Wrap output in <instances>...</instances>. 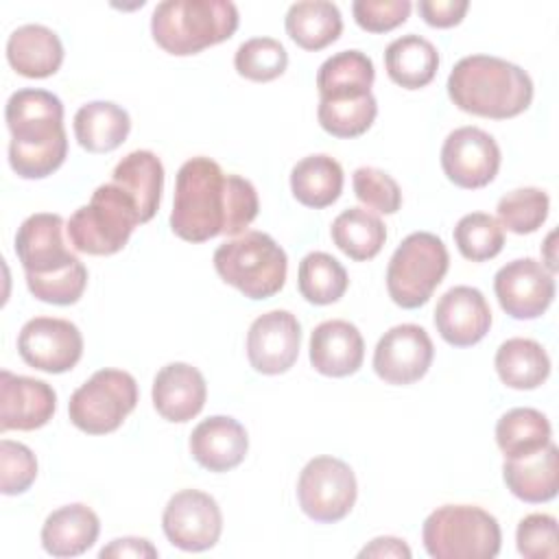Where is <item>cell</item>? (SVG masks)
Segmentation results:
<instances>
[{
  "mask_svg": "<svg viewBox=\"0 0 559 559\" xmlns=\"http://www.w3.org/2000/svg\"><path fill=\"white\" fill-rule=\"evenodd\" d=\"M258 210V192L249 179L225 175L214 159L199 155L177 173L170 229L186 242H205L221 234L240 236Z\"/></svg>",
  "mask_w": 559,
  "mask_h": 559,
  "instance_id": "6da1fadb",
  "label": "cell"
},
{
  "mask_svg": "<svg viewBox=\"0 0 559 559\" xmlns=\"http://www.w3.org/2000/svg\"><path fill=\"white\" fill-rule=\"evenodd\" d=\"M4 120L11 131L9 166L22 179L52 175L68 155L63 103L48 90L24 87L9 96Z\"/></svg>",
  "mask_w": 559,
  "mask_h": 559,
  "instance_id": "7a4b0ae2",
  "label": "cell"
},
{
  "mask_svg": "<svg viewBox=\"0 0 559 559\" xmlns=\"http://www.w3.org/2000/svg\"><path fill=\"white\" fill-rule=\"evenodd\" d=\"M445 87L461 111L491 120L515 118L533 100L528 72L493 55H469L456 61Z\"/></svg>",
  "mask_w": 559,
  "mask_h": 559,
  "instance_id": "3957f363",
  "label": "cell"
},
{
  "mask_svg": "<svg viewBox=\"0 0 559 559\" xmlns=\"http://www.w3.org/2000/svg\"><path fill=\"white\" fill-rule=\"evenodd\" d=\"M238 22L229 0H166L153 9L151 35L168 55L188 57L229 39Z\"/></svg>",
  "mask_w": 559,
  "mask_h": 559,
  "instance_id": "277c9868",
  "label": "cell"
},
{
  "mask_svg": "<svg viewBox=\"0 0 559 559\" xmlns=\"http://www.w3.org/2000/svg\"><path fill=\"white\" fill-rule=\"evenodd\" d=\"M218 277L249 299H269L284 288L286 251L264 231H245L214 251Z\"/></svg>",
  "mask_w": 559,
  "mask_h": 559,
  "instance_id": "5b68a950",
  "label": "cell"
},
{
  "mask_svg": "<svg viewBox=\"0 0 559 559\" xmlns=\"http://www.w3.org/2000/svg\"><path fill=\"white\" fill-rule=\"evenodd\" d=\"M421 542L432 559H493L502 533L498 520L476 504H443L424 520Z\"/></svg>",
  "mask_w": 559,
  "mask_h": 559,
  "instance_id": "8992f818",
  "label": "cell"
},
{
  "mask_svg": "<svg viewBox=\"0 0 559 559\" xmlns=\"http://www.w3.org/2000/svg\"><path fill=\"white\" fill-rule=\"evenodd\" d=\"M140 212L133 199L114 181L92 192L87 205H81L68 221L70 245L90 255H114L129 242L140 225Z\"/></svg>",
  "mask_w": 559,
  "mask_h": 559,
  "instance_id": "52a82bcc",
  "label": "cell"
},
{
  "mask_svg": "<svg viewBox=\"0 0 559 559\" xmlns=\"http://www.w3.org/2000/svg\"><path fill=\"white\" fill-rule=\"evenodd\" d=\"M450 269L443 240L430 231L408 234L393 251L386 266V290L404 310L424 306Z\"/></svg>",
  "mask_w": 559,
  "mask_h": 559,
  "instance_id": "ba28073f",
  "label": "cell"
},
{
  "mask_svg": "<svg viewBox=\"0 0 559 559\" xmlns=\"http://www.w3.org/2000/svg\"><path fill=\"white\" fill-rule=\"evenodd\" d=\"M138 404V382L122 369H98L68 402L70 421L87 435H109L122 426Z\"/></svg>",
  "mask_w": 559,
  "mask_h": 559,
  "instance_id": "9c48e42d",
  "label": "cell"
},
{
  "mask_svg": "<svg viewBox=\"0 0 559 559\" xmlns=\"http://www.w3.org/2000/svg\"><path fill=\"white\" fill-rule=\"evenodd\" d=\"M358 485L354 469L336 456L310 459L297 480L301 511L321 524L341 522L356 504Z\"/></svg>",
  "mask_w": 559,
  "mask_h": 559,
  "instance_id": "30bf717a",
  "label": "cell"
},
{
  "mask_svg": "<svg viewBox=\"0 0 559 559\" xmlns=\"http://www.w3.org/2000/svg\"><path fill=\"white\" fill-rule=\"evenodd\" d=\"M162 528L166 539L186 552H203L216 546L223 533L218 502L201 489H181L164 507Z\"/></svg>",
  "mask_w": 559,
  "mask_h": 559,
  "instance_id": "8fae6325",
  "label": "cell"
},
{
  "mask_svg": "<svg viewBox=\"0 0 559 559\" xmlns=\"http://www.w3.org/2000/svg\"><path fill=\"white\" fill-rule=\"evenodd\" d=\"M17 352L22 360L46 373H66L83 356L81 330L57 317L28 319L17 334Z\"/></svg>",
  "mask_w": 559,
  "mask_h": 559,
  "instance_id": "7c38bea8",
  "label": "cell"
},
{
  "mask_svg": "<svg viewBox=\"0 0 559 559\" xmlns=\"http://www.w3.org/2000/svg\"><path fill=\"white\" fill-rule=\"evenodd\" d=\"M500 159L498 142L478 127L454 129L441 146V168L445 177L463 190L491 183L500 170Z\"/></svg>",
  "mask_w": 559,
  "mask_h": 559,
  "instance_id": "4fadbf2b",
  "label": "cell"
},
{
  "mask_svg": "<svg viewBox=\"0 0 559 559\" xmlns=\"http://www.w3.org/2000/svg\"><path fill=\"white\" fill-rule=\"evenodd\" d=\"M435 358L428 332L415 323H400L386 330L373 349V371L386 384L404 386L421 380Z\"/></svg>",
  "mask_w": 559,
  "mask_h": 559,
  "instance_id": "5bb4252c",
  "label": "cell"
},
{
  "mask_svg": "<svg viewBox=\"0 0 559 559\" xmlns=\"http://www.w3.org/2000/svg\"><path fill=\"white\" fill-rule=\"evenodd\" d=\"M493 293L509 317L537 319L555 299V275L533 258H518L496 273Z\"/></svg>",
  "mask_w": 559,
  "mask_h": 559,
  "instance_id": "9a60e30c",
  "label": "cell"
},
{
  "mask_svg": "<svg viewBox=\"0 0 559 559\" xmlns=\"http://www.w3.org/2000/svg\"><path fill=\"white\" fill-rule=\"evenodd\" d=\"M301 347V325L288 310H269L260 314L247 332L249 365L264 376L288 371Z\"/></svg>",
  "mask_w": 559,
  "mask_h": 559,
  "instance_id": "2e32d148",
  "label": "cell"
},
{
  "mask_svg": "<svg viewBox=\"0 0 559 559\" xmlns=\"http://www.w3.org/2000/svg\"><path fill=\"white\" fill-rule=\"evenodd\" d=\"M66 223L59 214H31L15 234V255L24 275H52L79 262L63 240Z\"/></svg>",
  "mask_w": 559,
  "mask_h": 559,
  "instance_id": "e0dca14e",
  "label": "cell"
},
{
  "mask_svg": "<svg viewBox=\"0 0 559 559\" xmlns=\"http://www.w3.org/2000/svg\"><path fill=\"white\" fill-rule=\"evenodd\" d=\"M57 411L55 389L37 378L0 371V432L37 430Z\"/></svg>",
  "mask_w": 559,
  "mask_h": 559,
  "instance_id": "ac0fdd59",
  "label": "cell"
},
{
  "mask_svg": "<svg viewBox=\"0 0 559 559\" xmlns=\"http://www.w3.org/2000/svg\"><path fill=\"white\" fill-rule=\"evenodd\" d=\"M435 328L448 345L472 347L487 336L491 308L478 288L454 286L437 301Z\"/></svg>",
  "mask_w": 559,
  "mask_h": 559,
  "instance_id": "d6986e66",
  "label": "cell"
},
{
  "mask_svg": "<svg viewBox=\"0 0 559 559\" xmlns=\"http://www.w3.org/2000/svg\"><path fill=\"white\" fill-rule=\"evenodd\" d=\"M155 411L173 424H186L194 419L207 400V384L203 373L188 362L164 365L151 389Z\"/></svg>",
  "mask_w": 559,
  "mask_h": 559,
  "instance_id": "ffe728a7",
  "label": "cell"
},
{
  "mask_svg": "<svg viewBox=\"0 0 559 559\" xmlns=\"http://www.w3.org/2000/svg\"><path fill=\"white\" fill-rule=\"evenodd\" d=\"M190 454L207 472L238 467L249 450L245 426L229 415H212L199 421L190 435Z\"/></svg>",
  "mask_w": 559,
  "mask_h": 559,
  "instance_id": "44dd1931",
  "label": "cell"
},
{
  "mask_svg": "<svg viewBox=\"0 0 559 559\" xmlns=\"http://www.w3.org/2000/svg\"><path fill=\"white\" fill-rule=\"evenodd\" d=\"M365 341L360 330L345 319L319 323L310 334V365L328 378H345L362 367Z\"/></svg>",
  "mask_w": 559,
  "mask_h": 559,
  "instance_id": "7402d4cb",
  "label": "cell"
},
{
  "mask_svg": "<svg viewBox=\"0 0 559 559\" xmlns=\"http://www.w3.org/2000/svg\"><path fill=\"white\" fill-rule=\"evenodd\" d=\"M502 478L507 489L528 504H542L557 496L559 489V450L550 441L546 448L520 456L504 459Z\"/></svg>",
  "mask_w": 559,
  "mask_h": 559,
  "instance_id": "603a6c76",
  "label": "cell"
},
{
  "mask_svg": "<svg viewBox=\"0 0 559 559\" xmlns=\"http://www.w3.org/2000/svg\"><path fill=\"white\" fill-rule=\"evenodd\" d=\"M7 61L26 79H46L61 68L63 44L52 28L44 24H24L7 39Z\"/></svg>",
  "mask_w": 559,
  "mask_h": 559,
  "instance_id": "cb8c5ba5",
  "label": "cell"
},
{
  "mask_svg": "<svg viewBox=\"0 0 559 559\" xmlns=\"http://www.w3.org/2000/svg\"><path fill=\"white\" fill-rule=\"evenodd\" d=\"M100 533L98 515L81 502L55 509L41 526V546L52 557H76L90 550Z\"/></svg>",
  "mask_w": 559,
  "mask_h": 559,
  "instance_id": "d4e9b609",
  "label": "cell"
},
{
  "mask_svg": "<svg viewBox=\"0 0 559 559\" xmlns=\"http://www.w3.org/2000/svg\"><path fill=\"white\" fill-rule=\"evenodd\" d=\"M111 177L133 199L140 221L148 223L159 210L164 190V166L159 157L153 151H131L116 164Z\"/></svg>",
  "mask_w": 559,
  "mask_h": 559,
  "instance_id": "484cf974",
  "label": "cell"
},
{
  "mask_svg": "<svg viewBox=\"0 0 559 559\" xmlns=\"http://www.w3.org/2000/svg\"><path fill=\"white\" fill-rule=\"evenodd\" d=\"M72 127L81 148L87 153H109L127 140L131 118L124 107L111 100H92L79 107Z\"/></svg>",
  "mask_w": 559,
  "mask_h": 559,
  "instance_id": "4316f807",
  "label": "cell"
},
{
  "mask_svg": "<svg viewBox=\"0 0 559 559\" xmlns=\"http://www.w3.org/2000/svg\"><path fill=\"white\" fill-rule=\"evenodd\" d=\"M384 68L395 85L419 90L435 79L439 70V50L426 37L408 33L386 46Z\"/></svg>",
  "mask_w": 559,
  "mask_h": 559,
  "instance_id": "83f0119b",
  "label": "cell"
},
{
  "mask_svg": "<svg viewBox=\"0 0 559 559\" xmlns=\"http://www.w3.org/2000/svg\"><path fill=\"white\" fill-rule=\"evenodd\" d=\"M373 79L376 70L371 57L360 50H341L319 66V100H341L371 94Z\"/></svg>",
  "mask_w": 559,
  "mask_h": 559,
  "instance_id": "f1b7e54d",
  "label": "cell"
},
{
  "mask_svg": "<svg viewBox=\"0 0 559 559\" xmlns=\"http://www.w3.org/2000/svg\"><path fill=\"white\" fill-rule=\"evenodd\" d=\"M284 26L288 37L304 50H323L343 33V17L334 2L301 0L288 7Z\"/></svg>",
  "mask_w": 559,
  "mask_h": 559,
  "instance_id": "f546056e",
  "label": "cell"
},
{
  "mask_svg": "<svg viewBox=\"0 0 559 559\" xmlns=\"http://www.w3.org/2000/svg\"><path fill=\"white\" fill-rule=\"evenodd\" d=\"M498 378L509 389L531 391L542 386L550 376V358L533 338H507L493 358Z\"/></svg>",
  "mask_w": 559,
  "mask_h": 559,
  "instance_id": "4dcf8cb0",
  "label": "cell"
},
{
  "mask_svg": "<svg viewBox=\"0 0 559 559\" xmlns=\"http://www.w3.org/2000/svg\"><path fill=\"white\" fill-rule=\"evenodd\" d=\"M290 192L306 207H328L343 192V168L325 155H308L299 159L290 170Z\"/></svg>",
  "mask_w": 559,
  "mask_h": 559,
  "instance_id": "1f68e13d",
  "label": "cell"
},
{
  "mask_svg": "<svg viewBox=\"0 0 559 559\" xmlns=\"http://www.w3.org/2000/svg\"><path fill=\"white\" fill-rule=\"evenodd\" d=\"M334 245L356 262L371 260L380 253L386 240V227L373 212L365 207L343 210L330 227Z\"/></svg>",
  "mask_w": 559,
  "mask_h": 559,
  "instance_id": "d6a6232c",
  "label": "cell"
},
{
  "mask_svg": "<svg viewBox=\"0 0 559 559\" xmlns=\"http://www.w3.org/2000/svg\"><path fill=\"white\" fill-rule=\"evenodd\" d=\"M550 421L548 417L528 406H518L507 411L496 424V443L504 459L528 456L550 443Z\"/></svg>",
  "mask_w": 559,
  "mask_h": 559,
  "instance_id": "836d02e7",
  "label": "cell"
},
{
  "mask_svg": "<svg viewBox=\"0 0 559 559\" xmlns=\"http://www.w3.org/2000/svg\"><path fill=\"white\" fill-rule=\"evenodd\" d=\"M297 286L308 304L328 306L345 295L349 277L345 266L334 255L325 251H312L299 262Z\"/></svg>",
  "mask_w": 559,
  "mask_h": 559,
  "instance_id": "e575fe53",
  "label": "cell"
},
{
  "mask_svg": "<svg viewBox=\"0 0 559 559\" xmlns=\"http://www.w3.org/2000/svg\"><path fill=\"white\" fill-rule=\"evenodd\" d=\"M378 116V103L373 94L341 100H319L317 118L325 133L343 140L362 135Z\"/></svg>",
  "mask_w": 559,
  "mask_h": 559,
  "instance_id": "d590c367",
  "label": "cell"
},
{
  "mask_svg": "<svg viewBox=\"0 0 559 559\" xmlns=\"http://www.w3.org/2000/svg\"><path fill=\"white\" fill-rule=\"evenodd\" d=\"M454 245L465 260L485 262L496 258L504 247V229L491 214L472 212L461 216L454 227Z\"/></svg>",
  "mask_w": 559,
  "mask_h": 559,
  "instance_id": "8d00e7d4",
  "label": "cell"
},
{
  "mask_svg": "<svg viewBox=\"0 0 559 559\" xmlns=\"http://www.w3.org/2000/svg\"><path fill=\"white\" fill-rule=\"evenodd\" d=\"M550 199L542 188H515L498 201V223L513 234H533L548 218Z\"/></svg>",
  "mask_w": 559,
  "mask_h": 559,
  "instance_id": "74e56055",
  "label": "cell"
},
{
  "mask_svg": "<svg viewBox=\"0 0 559 559\" xmlns=\"http://www.w3.org/2000/svg\"><path fill=\"white\" fill-rule=\"evenodd\" d=\"M286 66L288 52L273 37H251L242 41L234 55L236 72L255 83H269L282 76Z\"/></svg>",
  "mask_w": 559,
  "mask_h": 559,
  "instance_id": "f35d334b",
  "label": "cell"
},
{
  "mask_svg": "<svg viewBox=\"0 0 559 559\" xmlns=\"http://www.w3.org/2000/svg\"><path fill=\"white\" fill-rule=\"evenodd\" d=\"M26 286L31 295L39 301L72 306L83 297V290L87 286V269L79 260L76 264L52 275H26Z\"/></svg>",
  "mask_w": 559,
  "mask_h": 559,
  "instance_id": "ab89813d",
  "label": "cell"
},
{
  "mask_svg": "<svg viewBox=\"0 0 559 559\" xmlns=\"http://www.w3.org/2000/svg\"><path fill=\"white\" fill-rule=\"evenodd\" d=\"M352 186H354L356 199L380 214H395L402 205V190L397 181L380 168H373V166L356 168L352 175Z\"/></svg>",
  "mask_w": 559,
  "mask_h": 559,
  "instance_id": "60d3db41",
  "label": "cell"
},
{
  "mask_svg": "<svg viewBox=\"0 0 559 559\" xmlns=\"http://www.w3.org/2000/svg\"><path fill=\"white\" fill-rule=\"evenodd\" d=\"M37 478V459L20 441H0V491L4 496L24 493Z\"/></svg>",
  "mask_w": 559,
  "mask_h": 559,
  "instance_id": "b9f144b4",
  "label": "cell"
},
{
  "mask_svg": "<svg viewBox=\"0 0 559 559\" xmlns=\"http://www.w3.org/2000/svg\"><path fill=\"white\" fill-rule=\"evenodd\" d=\"M515 546L524 559H557V520L548 513H531L520 520Z\"/></svg>",
  "mask_w": 559,
  "mask_h": 559,
  "instance_id": "7bdbcfd3",
  "label": "cell"
},
{
  "mask_svg": "<svg viewBox=\"0 0 559 559\" xmlns=\"http://www.w3.org/2000/svg\"><path fill=\"white\" fill-rule=\"evenodd\" d=\"M413 4L408 0H356L352 13L356 24L367 33H389L404 24Z\"/></svg>",
  "mask_w": 559,
  "mask_h": 559,
  "instance_id": "ee69618b",
  "label": "cell"
},
{
  "mask_svg": "<svg viewBox=\"0 0 559 559\" xmlns=\"http://www.w3.org/2000/svg\"><path fill=\"white\" fill-rule=\"evenodd\" d=\"M469 9L467 0H419L417 11L432 28H452L461 24Z\"/></svg>",
  "mask_w": 559,
  "mask_h": 559,
  "instance_id": "f6af8a7d",
  "label": "cell"
},
{
  "mask_svg": "<svg viewBox=\"0 0 559 559\" xmlns=\"http://www.w3.org/2000/svg\"><path fill=\"white\" fill-rule=\"evenodd\" d=\"M159 552L157 548L144 539V537H118L114 542H109L105 548H100L98 557H116V559H124V557H133V559H155Z\"/></svg>",
  "mask_w": 559,
  "mask_h": 559,
  "instance_id": "bcb514c9",
  "label": "cell"
},
{
  "mask_svg": "<svg viewBox=\"0 0 559 559\" xmlns=\"http://www.w3.org/2000/svg\"><path fill=\"white\" fill-rule=\"evenodd\" d=\"M411 548L406 546L404 539L400 537H391V535H384V537H376L371 539L360 552L358 557H393V559H411Z\"/></svg>",
  "mask_w": 559,
  "mask_h": 559,
  "instance_id": "7dc6e473",
  "label": "cell"
},
{
  "mask_svg": "<svg viewBox=\"0 0 559 559\" xmlns=\"http://www.w3.org/2000/svg\"><path fill=\"white\" fill-rule=\"evenodd\" d=\"M555 231H550L548 236H546V242H544V253H546V269L555 275V271H557V258H555Z\"/></svg>",
  "mask_w": 559,
  "mask_h": 559,
  "instance_id": "c3c4849f",
  "label": "cell"
}]
</instances>
